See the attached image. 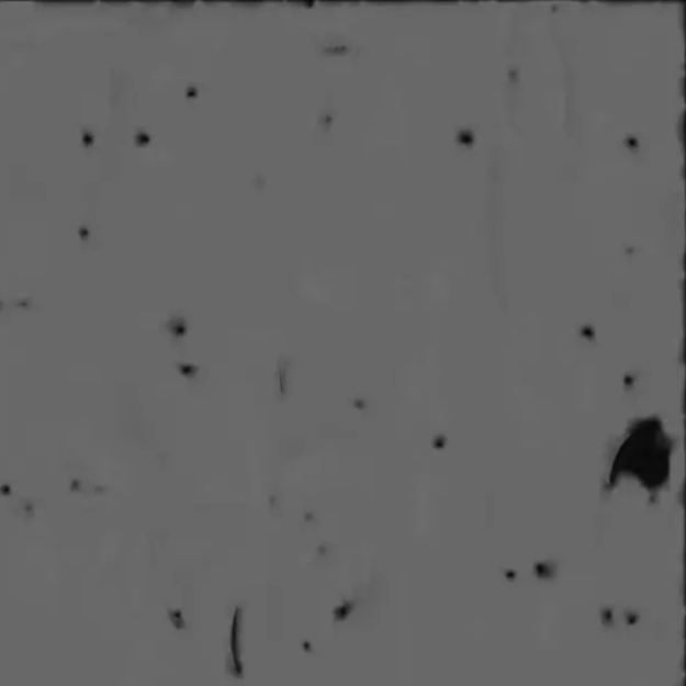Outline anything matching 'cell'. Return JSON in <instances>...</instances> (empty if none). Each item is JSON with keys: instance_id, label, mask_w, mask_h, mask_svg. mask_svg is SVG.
<instances>
[{"instance_id": "1", "label": "cell", "mask_w": 686, "mask_h": 686, "mask_svg": "<svg viewBox=\"0 0 686 686\" xmlns=\"http://www.w3.org/2000/svg\"><path fill=\"white\" fill-rule=\"evenodd\" d=\"M666 439L660 428L654 425H643L639 432L630 436L627 445L622 448L621 464L627 469H633V475L642 483L657 485L664 483L667 471Z\"/></svg>"}]
</instances>
